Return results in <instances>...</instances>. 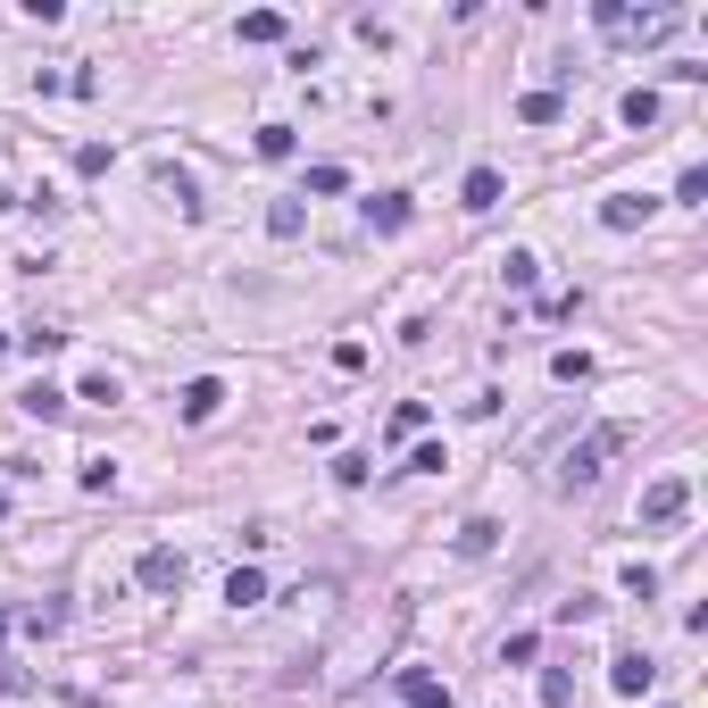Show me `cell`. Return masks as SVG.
Here are the masks:
<instances>
[{
	"mask_svg": "<svg viewBox=\"0 0 708 708\" xmlns=\"http://www.w3.org/2000/svg\"><path fill=\"white\" fill-rule=\"evenodd\" d=\"M25 691H34V675H25L18 658H9V642H0V700H25Z\"/></svg>",
	"mask_w": 708,
	"mask_h": 708,
	"instance_id": "17",
	"label": "cell"
},
{
	"mask_svg": "<svg viewBox=\"0 0 708 708\" xmlns=\"http://www.w3.org/2000/svg\"><path fill=\"white\" fill-rule=\"evenodd\" d=\"M133 583H142V592H184V550H168V541H159V550H142Z\"/></svg>",
	"mask_w": 708,
	"mask_h": 708,
	"instance_id": "4",
	"label": "cell"
},
{
	"mask_svg": "<svg viewBox=\"0 0 708 708\" xmlns=\"http://www.w3.org/2000/svg\"><path fill=\"white\" fill-rule=\"evenodd\" d=\"M225 600H234V609H259V600H267V576H259V567H234V576H225Z\"/></svg>",
	"mask_w": 708,
	"mask_h": 708,
	"instance_id": "11",
	"label": "cell"
},
{
	"mask_svg": "<svg viewBox=\"0 0 708 708\" xmlns=\"http://www.w3.org/2000/svg\"><path fill=\"white\" fill-rule=\"evenodd\" d=\"M675 201H684V208H700V201H708V168H684V184H675Z\"/></svg>",
	"mask_w": 708,
	"mask_h": 708,
	"instance_id": "27",
	"label": "cell"
},
{
	"mask_svg": "<svg viewBox=\"0 0 708 708\" xmlns=\"http://www.w3.org/2000/svg\"><path fill=\"white\" fill-rule=\"evenodd\" d=\"M534 651H541V634H508V642H501L508 667H534Z\"/></svg>",
	"mask_w": 708,
	"mask_h": 708,
	"instance_id": "26",
	"label": "cell"
},
{
	"mask_svg": "<svg viewBox=\"0 0 708 708\" xmlns=\"http://www.w3.org/2000/svg\"><path fill=\"white\" fill-rule=\"evenodd\" d=\"M616 117H625V126H658V93H642V84H634V93L616 100Z\"/></svg>",
	"mask_w": 708,
	"mask_h": 708,
	"instance_id": "16",
	"label": "cell"
},
{
	"mask_svg": "<svg viewBox=\"0 0 708 708\" xmlns=\"http://www.w3.org/2000/svg\"><path fill=\"white\" fill-rule=\"evenodd\" d=\"M243 42H283V18H276V9H250V18H243Z\"/></svg>",
	"mask_w": 708,
	"mask_h": 708,
	"instance_id": "20",
	"label": "cell"
},
{
	"mask_svg": "<svg viewBox=\"0 0 708 708\" xmlns=\"http://www.w3.org/2000/svg\"><path fill=\"white\" fill-rule=\"evenodd\" d=\"M409 217H417V208H409V192H375V201H367V225H375V234H400Z\"/></svg>",
	"mask_w": 708,
	"mask_h": 708,
	"instance_id": "10",
	"label": "cell"
},
{
	"mask_svg": "<svg viewBox=\"0 0 708 708\" xmlns=\"http://www.w3.org/2000/svg\"><path fill=\"white\" fill-rule=\"evenodd\" d=\"M592 25L616 42H658V34H675V9H616V0H600Z\"/></svg>",
	"mask_w": 708,
	"mask_h": 708,
	"instance_id": "2",
	"label": "cell"
},
{
	"mask_svg": "<svg viewBox=\"0 0 708 708\" xmlns=\"http://www.w3.org/2000/svg\"><path fill=\"white\" fill-rule=\"evenodd\" d=\"M691 508V475H658L651 492H642V525H675Z\"/></svg>",
	"mask_w": 708,
	"mask_h": 708,
	"instance_id": "3",
	"label": "cell"
},
{
	"mask_svg": "<svg viewBox=\"0 0 708 708\" xmlns=\"http://www.w3.org/2000/svg\"><path fill=\"white\" fill-rule=\"evenodd\" d=\"M550 375H559V384H583V375H592V358H583V351H559V358H550Z\"/></svg>",
	"mask_w": 708,
	"mask_h": 708,
	"instance_id": "24",
	"label": "cell"
},
{
	"mask_svg": "<svg viewBox=\"0 0 708 708\" xmlns=\"http://www.w3.org/2000/svg\"><path fill=\"white\" fill-rule=\"evenodd\" d=\"M642 217H651V201H642V192H609V201H600V225H609V234H634Z\"/></svg>",
	"mask_w": 708,
	"mask_h": 708,
	"instance_id": "7",
	"label": "cell"
},
{
	"mask_svg": "<svg viewBox=\"0 0 708 708\" xmlns=\"http://www.w3.org/2000/svg\"><path fill=\"white\" fill-rule=\"evenodd\" d=\"M84 492H117V459H84Z\"/></svg>",
	"mask_w": 708,
	"mask_h": 708,
	"instance_id": "25",
	"label": "cell"
},
{
	"mask_svg": "<svg viewBox=\"0 0 708 708\" xmlns=\"http://www.w3.org/2000/svg\"><path fill=\"white\" fill-rule=\"evenodd\" d=\"M175 409H184V426H208V417L225 409V384H217V375H192V384H184V400H175Z\"/></svg>",
	"mask_w": 708,
	"mask_h": 708,
	"instance_id": "5",
	"label": "cell"
},
{
	"mask_svg": "<svg viewBox=\"0 0 708 708\" xmlns=\"http://www.w3.org/2000/svg\"><path fill=\"white\" fill-rule=\"evenodd\" d=\"M517 117H525V126H559L567 100H559V93H525V100H517Z\"/></svg>",
	"mask_w": 708,
	"mask_h": 708,
	"instance_id": "13",
	"label": "cell"
},
{
	"mask_svg": "<svg viewBox=\"0 0 708 708\" xmlns=\"http://www.w3.org/2000/svg\"><path fill=\"white\" fill-rule=\"evenodd\" d=\"M18 409L51 426V417H67V391H58V384H34V391H25V400H18Z\"/></svg>",
	"mask_w": 708,
	"mask_h": 708,
	"instance_id": "12",
	"label": "cell"
},
{
	"mask_svg": "<svg viewBox=\"0 0 708 708\" xmlns=\"http://www.w3.org/2000/svg\"><path fill=\"white\" fill-rule=\"evenodd\" d=\"M625 442H634V426H592L576 450H567V466H559V492H583V484H600V466H609Z\"/></svg>",
	"mask_w": 708,
	"mask_h": 708,
	"instance_id": "1",
	"label": "cell"
},
{
	"mask_svg": "<svg viewBox=\"0 0 708 708\" xmlns=\"http://www.w3.org/2000/svg\"><path fill=\"white\" fill-rule=\"evenodd\" d=\"M609 684L625 691V700H642V691L658 684V667H651V658H642V651H616V658H609Z\"/></svg>",
	"mask_w": 708,
	"mask_h": 708,
	"instance_id": "6",
	"label": "cell"
},
{
	"mask_svg": "<svg viewBox=\"0 0 708 708\" xmlns=\"http://www.w3.org/2000/svg\"><path fill=\"white\" fill-rule=\"evenodd\" d=\"M567 700H576V675H567V667H541V708H567Z\"/></svg>",
	"mask_w": 708,
	"mask_h": 708,
	"instance_id": "19",
	"label": "cell"
},
{
	"mask_svg": "<svg viewBox=\"0 0 708 708\" xmlns=\"http://www.w3.org/2000/svg\"><path fill=\"white\" fill-rule=\"evenodd\" d=\"M267 234H276V243H292V234H300V201H276V208H267Z\"/></svg>",
	"mask_w": 708,
	"mask_h": 708,
	"instance_id": "21",
	"label": "cell"
},
{
	"mask_svg": "<svg viewBox=\"0 0 708 708\" xmlns=\"http://www.w3.org/2000/svg\"><path fill=\"white\" fill-rule=\"evenodd\" d=\"M0 351H9V334H0Z\"/></svg>",
	"mask_w": 708,
	"mask_h": 708,
	"instance_id": "29",
	"label": "cell"
},
{
	"mask_svg": "<svg viewBox=\"0 0 708 708\" xmlns=\"http://www.w3.org/2000/svg\"><path fill=\"white\" fill-rule=\"evenodd\" d=\"M492 541H501V525H492V517H466L459 525V550H466V559H484Z\"/></svg>",
	"mask_w": 708,
	"mask_h": 708,
	"instance_id": "14",
	"label": "cell"
},
{
	"mask_svg": "<svg viewBox=\"0 0 708 708\" xmlns=\"http://www.w3.org/2000/svg\"><path fill=\"white\" fill-rule=\"evenodd\" d=\"M109 159H117L109 142H84V150H75V175H109Z\"/></svg>",
	"mask_w": 708,
	"mask_h": 708,
	"instance_id": "22",
	"label": "cell"
},
{
	"mask_svg": "<svg viewBox=\"0 0 708 708\" xmlns=\"http://www.w3.org/2000/svg\"><path fill=\"white\" fill-rule=\"evenodd\" d=\"M259 159H292V126H259Z\"/></svg>",
	"mask_w": 708,
	"mask_h": 708,
	"instance_id": "23",
	"label": "cell"
},
{
	"mask_svg": "<svg viewBox=\"0 0 708 708\" xmlns=\"http://www.w3.org/2000/svg\"><path fill=\"white\" fill-rule=\"evenodd\" d=\"M501 276H508V292H534L541 259H534V250H508V259H501Z\"/></svg>",
	"mask_w": 708,
	"mask_h": 708,
	"instance_id": "15",
	"label": "cell"
},
{
	"mask_svg": "<svg viewBox=\"0 0 708 708\" xmlns=\"http://www.w3.org/2000/svg\"><path fill=\"white\" fill-rule=\"evenodd\" d=\"M400 700H409V708H450V684L426 675V667H409V675H400Z\"/></svg>",
	"mask_w": 708,
	"mask_h": 708,
	"instance_id": "9",
	"label": "cell"
},
{
	"mask_svg": "<svg viewBox=\"0 0 708 708\" xmlns=\"http://www.w3.org/2000/svg\"><path fill=\"white\" fill-rule=\"evenodd\" d=\"M417 433H426V400H400L391 409V442H417Z\"/></svg>",
	"mask_w": 708,
	"mask_h": 708,
	"instance_id": "18",
	"label": "cell"
},
{
	"mask_svg": "<svg viewBox=\"0 0 708 708\" xmlns=\"http://www.w3.org/2000/svg\"><path fill=\"white\" fill-rule=\"evenodd\" d=\"M501 192H508V184H501V168H466V184H459V201H466V208H475V217H484V208H501Z\"/></svg>",
	"mask_w": 708,
	"mask_h": 708,
	"instance_id": "8",
	"label": "cell"
},
{
	"mask_svg": "<svg viewBox=\"0 0 708 708\" xmlns=\"http://www.w3.org/2000/svg\"><path fill=\"white\" fill-rule=\"evenodd\" d=\"M0 517H9V484H0Z\"/></svg>",
	"mask_w": 708,
	"mask_h": 708,
	"instance_id": "28",
	"label": "cell"
}]
</instances>
